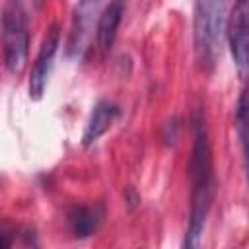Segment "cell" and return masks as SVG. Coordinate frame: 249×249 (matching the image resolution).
Returning a JSON list of instances; mask_svg holds the SVG:
<instances>
[{"label": "cell", "mask_w": 249, "mask_h": 249, "mask_svg": "<svg viewBox=\"0 0 249 249\" xmlns=\"http://www.w3.org/2000/svg\"><path fill=\"white\" fill-rule=\"evenodd\" d=\"M191 177V212L185 231V247H196L202 237L206 216L214 198V171H212V152L208 142V128L204 113L196 109L193 113V152L189 160Z\"/></svg>", "instance_id": "1"}, {"label": "cell", "mask_w": 249, "mask_h": 249, "mask_svg": "<svg viewBox=\"0 0 249 249\" xmlns=\"http://www.w3.org/2000/svg\"><path fill=\"white\" fill-rule=\"evenodd\" d=\"M228 27V0H195L193 45L200 70L210 72L220 56L222 37Z\"/></svg>", "instance_id": "2"}, {"label": "cell", "mask_w": 249, "mask_h": 249, "mask_svg": "<svg viewBox=\"0 0 249 249\" xmlns=\"http://www.w3.org/2000/svg\"><path fill=\"white\" fill-rule=\"evenodd\" d=\"M2 45H4V64L12 76H19L27 62V18L23 6L18 2H8L2 14Z\"/></svg>", "instance_id": "3"}, {"label": "cell", "mask_w": 249, "mask_h": 249, "mask_svg": "<svg viewBox=\"0 0 249 249\" xmlns=\"http://www.w3.org/2000/svg\"><path fill=\"white\" fill-rule=\"evenodd\" d=\"M228 43L237 76L249 82V0H235L228 16Z\"/></svg>", "instance_id": "4"}, {"label": "cell", "mask_w": 249, "mask_h": 249, "mask_svg": "<svg viewBox=\"0 0 249 249\" xmlns=\"http://www.w3.org/2000/svg\"><path fill=\"white\" fill-rule=\"evenodd\" d=\"M58 41H60V31L56 25H51V29L47 31L39 53L35 56L31 74H29V97L31 99H41L47 88V80H49V72L53 66V58L56 54L58 49Z\"/></svg>", "instance_id": "5"}, {"label": "cell", "mask_w": 249, "mask_h": 249, "mask_svg": "<svg viewBox=\"0 0 249 249\" xmlns=\"http://www.w3.org/2000/svg\"><path fill=\"white\" fill-rule=\"evenodd\" d=\"M99 2L101 0H80L76 4L74 14H72L70 35H68V41H66V53L70 56L82 53V49H84V45L89 37V31L93 27V19L97 16Z\"/></svg>", "instance_id": "6"}, {"label": "cell", "mask_w": 249, "mask_h": 249, "mask_svg": "<svg viewBox=\"0 0 249 249\" xmlns=\"http://www.w3.org/2000/svg\"><path fill=\"white\" fill-rule=\"evenodd\" d=\"M117 117H119V107L109 99H99L93 105L91 115L86 123V128L82 134V144L91 146L93 142H97L111 128V124L115 123Z\"/></svg>", "instance_id": "7"}, {"label": "cell", "mask_w": 249, "mask_h": 249, "mask_svg": "<svg viewBox=\"0 0 249 249\" xmlns=\"http://www.w3.org/2000/svg\"><path fill=\"white\" fill-rule=\"evenodd\" d=\"M124 14V0H111L107 4V8L101 12L99 19H97V45L101 49V53H109L115 37H117V29L121 25Z\"/></svg>", "instance_id": "8"}, {"label": "cell", "mask_w": 249, "mask_h": 249, "mask_svg": "<svg viewBox=\"0 0 249 249\" xmlns=\"http://www.w3.org/2000/svg\"><path fill=\"white\" fill-rule=\"evenodd\" d=\"M103 220V208L99 204L93 206H74L68 212V226L78 239H86L97 231Z\"/></svg>", "instance_id": "9"}, {"label": "cell", "mask_w": 249, "mask_h": 249, "mask_svg": "<svg viewBox=\"0 0 249 249\" xmlns=\"http://www.w3.org/2000/svg\"><path fill=\"white\" fill-rule=\"evenodd\" d=\"M235 130L241 146V156H243V169L245 177L249 183V82L243 88L237 105H235Z\"/></svg>", "instance_id": "10"}, {"label": "cell", "mask_w": 249, "mask_h": 249, "mask_svg": "<svg viewBox=\"0 0 249 249\" xmlns=\"http://www.w3.org/2000/svg\"><path fill=\"white\" fill-rule=\"evenodd\" d=\"M14 2H18V4H21V2H23V0H14Z\"/></svg>", "instance_id": "11"}]
</instances>
